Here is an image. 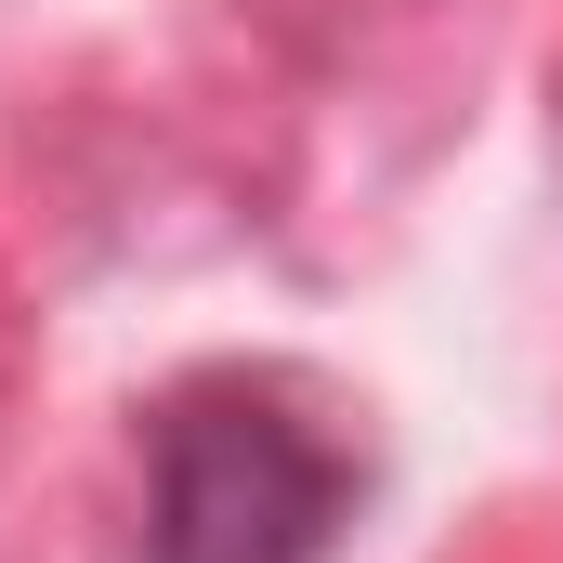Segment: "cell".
<instances>
[{
  "label": "cell",
  "instance_id": "6da1fadb",
  "mask_svg": "<svg viewBox=\"0 0 563 563\" xmlns=\"http://www.w3.org/2000/svg\"><path fill=\"white\" fill-rule=\"evenodd\" d=\"M354 525V445L288 380H184L144 420V563H328Z\"/></svg>",
  "mask_w": 563,
  "mask_h": 563
}]
</instances>
